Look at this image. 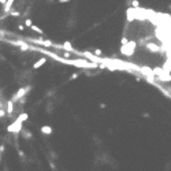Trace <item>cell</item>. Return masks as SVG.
Masks as SVG:
<instances>
[{"label":"cell","instance_id":"obj_1","mask_svg":"<svg viewBox=\"0 0 171 171\" xmlns=\"http://www.w3.org/2000/svg\"><path fill=\"white\" fill-rule=\"evenodd\" d=\"M27 114L26 112H23V114H21L17 118V121H14L11 125H8V127H7V131L8 133H12V134H19L21 133V130L23 129V122H25L26 119H27Z\"/></svg>","mask_w":171,"mask_h":171},{"label":"cell","instance_id":"obj_2","mask_svg":"<svg viewBox=\"0 0 171 171\" xmlns=\"http://www.w3.org/2000/svg\"><path fill=\"white\" fill-rule=\"evenodd\" d=\"M30 89H32V86H30V85H27V86H22V88H19V89H18V92H17V93H15V94H14V96L11 97V100H12L14 103H18V101L21 100V99H23V97H25L27 93L30 92Z\"/></svg>","mask_w":171,"mask_h":171},{"label":"cell","instance_id":"obj_3","mask_svg":"<svg viewBox=\"0 0 171 171\" xmlns=\"http://www.w3.org/2000/svg\"><path fill=\"white\" fill-rule=\"evenodd\" d=\"M155 74L158 75V78L160 79V81H164V82H168V81H171V74H170V71H167V70H164V69H158L156 67L155 70Z\"/></svg>","mask_w":171,"mask_h":171},{"label":"cell","instance_id":"obj_4","mask_svg":"<svg viewBox=\"0 0 171 171\" xmlns=\"http://www.w3.org/2000/svg\"><path fill=\"white\" fill-rule=\"evenodd\" d=\"M136 49V42H133V41H127L125 45H122V48H121V52L123 55H126V56H131L133 55V52H134Z\"/></svg>","mask_w":171,"mask_h":171},{"label":"cell","instance_id":"obj_5","mask_svg":"<svg viewBox=\"0 0 171 171\" xmlns=\"http://www.w3.org/2000/svg\"><path fill=\"white\" fill-rule=\"evenodd\" d=\"M14 2L15 0H6V3L3 4V11H4V14H7V12H10L11 11V7H12V4H14Z\"/></svg>","mask_w":171,"mask_h":171},{"label":"cell","instance_id":"obj_6","mask_svg":"<svg viewBox=\"0 0 171 171\" xmlns=\"http://www.w3.org/2000/svg\"><path fill=\"white\" fill-rule=\"evenodd\" d=\"M12 112H14V101L8 100L6 103V114H7V115H11Z\"/></svg>","mask_w":171,"mask_h":171},{"label":"cell","instance_id":"obj_7","mask_svg":"<svg viewBox=\"0 0 171 171\" xmlns=\"http://www.w3.org/2000/svg\"><path fill=\"white\" fill-rule=\"evenodd\" d=\"M47 63V59L45 58H41V59H39L37 62H34V64H33V69L34 70H37V69H40L42 64H45Z\"/></svg>","mask_w":171,"mask_h":171},{"label":"cell","instance_id":"obj_8","mask_svg":"<svg viewBox=\"0 0 171 171\" xmlns=\"http://www.w3.org/2000/svg\"><path fill=\"white\" fill-rule=\"evenodd\" d=\"M40 130H41V133H42V134H45V136H49V134H52V127H51V126H47V125H45V126H42Z\"/></svg>","mask_w":171,"mask_h":171},{"label":"cell","instance_id":"obj_9","mask_svg":"<svg viewBox=\"0 0 171 171\" xmlns=\"http://www.w3.org/2000/svg\"><path fill=\"white\" fill-rule=\"evenodd\" d=\"M21 134H22V137H23L25 140H30V138H32V136H33L32 133H30V130H27V129H26V130H25V129H22V130H21Z\"/></svg>","mask_w":171,"mask_h":171},{"label":"cell","instance_id":"obj_10","mask_svg":"<svg viewBox=\"0 0 171 171\" xmlns=\"http://www.w3.org/2000/svg\"><path fill=\"white\" fill-rule=\"evenodd\" d=\"M30 29H32L33 32H36V33H37V34H41V36H42V34H44V30H42V29H41V27H39V26H36V25H32V26H30Z\"/></svg>","mask_w":171,"mask_h":171},{"label":"cell","instance_id":"obj_11","mask_svg":"<svg viewBox=\"0 0 171 171\" xmlns=\"http://www.w3.org/2000/svg\"><path fill=\"white\" fill-rule=\"evenodd\" d=\"M23 23H25V26H26V27H30V26L33 25V21L30 19V18H26V19H25V22H23Z\"/></svg>","mask_w":171,"mask_h":171},{"label":"cell","instance_id":"obj_12","mask_svg":"<svg viewBox=\"0 0 171 171\" xmlns=\"http://www.w3.org/2000/svg\"><path fill=\"white\" fill-rule=\"evenodd\" d=\"M131 6L134 8H138L140 7V2H138V0H131Z\"/></svg>","mask_w":171,"mask_h":171},{"label":"cell","instance_id":"obj_13","mask_svg":"<svg viewBox=\"0 0 171 171\" xmlns=\"http://www.w3.org/2000/svg\"><path fill=\"white\" fill-rule=\"evenodd\" d=\"M10 15H11V17H19V15H21V12H18V11H15V10H12V11H10Z\"/></svg>","mask_w":171,"mask_h":171},{"label":"cell","instance_id":"obj_14","mask_svg":"<svg viewBox=\"0 0 171 171\" xmlns=\"http://www.w3.org/2000/svg\"><path fill=\"white\" fill-rule=\"evenodd\" d=\"M77 78H78V74L77 73H74V74L70 75V81H74V79H77Z\"/></svg>","mask_w":171,"mask_h":171},{"label":"cell","instance_id":"obj_15","mask_svg":"<svg viewBox=\"0 0 171 171\" xmlns=\"http://www.w3.org/2000/svg\"><path fill=\"white\" fill-rule=\"evenodd\" d=\"M63 48H66V49H71V48H73V47H71V44H70V42H64Z\"/></svg>","mask_w":171,"mask_h":171},{"label":"cell","instance_id":"obj_16","mask_svg":"<svg viewBox=\"0 0 171 171\" xmlns=\"http://www.w3.org/2000/svg\"><path fill=\"white\" fill-rule=\"evenodd\" d=\"M101 54H103V51H101V49H94V55L101 56Z\"/></svg>","mask_w":171,"mask_h":171},{"label":"cell","instance_id":"obj_17","mask_svg":"<svg viewBox=\"0 0 171 171\" xmlns=\"http://www.w3.org/2000/svg\"><path fill=\"white\" fill-rule=\"evenodd\" d=\"M71 0H59V4H66V3H70Z\"/></svg>","mask_w":171,"mask_h":171},{"label":"cell","instance_id":"obj_18","mask_svg":"<svg viewBox=\"0 0 171 171\" xmlns=\"http://www.w3.org/2000/svg\"><path fill=\"white\" fill-rule=\"evenodd\" d=\"M6 3V0H0V4H4Z\"/></svg>","mask_w":171,"mask_h":171},{"label":"cell","instance_id":"obj_19","mask_svg":"<svg viewBox=\"0 0 171 171\" xmlns=\"http://www.w3.org/2000/svg\"><path fill=\"white\" fill-rule=\"evenodd\" d=\"M2 153H3V152H2V151H0V160H2Z\"/></svg>","mask_w":171,"mask_h":171},{"label":"cell","instance_id":"obj_20","mask_svg":"<svg viewBox=\"0 0 171 171\" xmlns=\"http://www.w3.org/2000/svg\"><path fill=\"white\" fill-rule=\"evenodd\" d=\"M49 2H52V0H49Z\"/></svg>","mask_w":171,"mask_h":171}]
</instances>
